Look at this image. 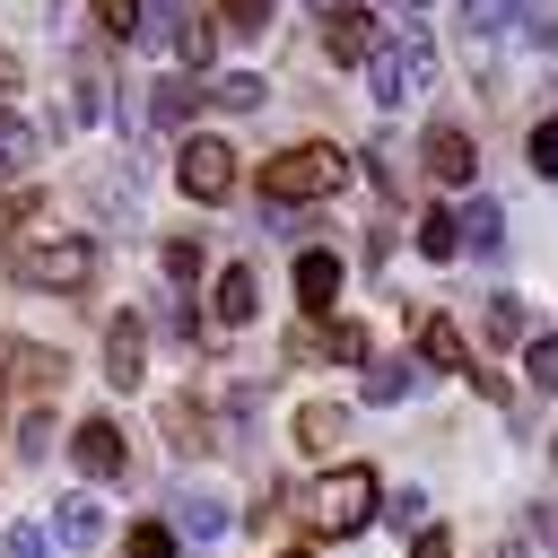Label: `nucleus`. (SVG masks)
<instances>
[{
  "mask_svg": "<svg viewBox=\"0 0 558 558\" xmlns=\"http://www.w3.org/2000/svg\"><path fill=\"white\" fill-rule=\"evenodd\" d=\"M384 497H375V471L366 462H340V471H323L314 488H305V532H323V541H349V532H366V514H375Z\"/></svg>",
  "mask_w": 558,
  "mask_h": 558,
  "instance_id": "nucleus-1",
  "label": "nucleus"
},
{
  "mask_svg": "<svg viewBox=\"0 0 558 558\" xmlns=\"http://www.w3.org/2000/svg\"><path fill=\"white\" fill-rule=\"evenodd\" d=\"M340 183H349V157H340L331 140L279 148V157L262 166V201H270V209H288V201H323V192H340Z\"/></svg>",
  "mask_w": 558,
  "mask_h": 558,
  "instance_id": "nucleus-2",
  "label": "nucleus"
},
{
  "mask_svg": "<svg viewBox=\"0 0 558 558\" xmlns=\"http://www.w3.org/2000/svg\"><path fill=\"white\" fill-rule=\"evenodd\" d=\"M427 78H436V52H427L418 35H401V44H384V52L366 61V96H375V105H410Z\"/></svg>",
  "mask_w": 558,
  "mask_h": 558,
  "instance_id": "nucleus-3",
  "label": "nucleus"
},
{
  "mask_svg": "<svg viewBox=\"0 0 558 558\" xmlns=\"http://www.w3.org/2000/svg\"><path fill=\"white\" fill-rule=\"evenodd\" d=\"M9 270H17L26 288H87V279H96V244H78V235H61V244H17Z\"/></svg>",
  "mask_w": 558,
  "mask_h": 558,
  "instance_id": "nucleus-4",
  "label": "nucleus"
},
{
  "mask_svg": "<svg viewBox=\"0 0 558 558\" xmlns=\"http://www.w3.org/2000/svg\"><path fill=\"white\" fill-rule=\"evenodd\" d=\"M174 183H183L192 201H227V192H235V148H227V140H183V148H174Z\"/></svg>",
  "mask_w": 558,
  "mask_h": 558,
  "instance_id": "nucleus-5",
  "label": "nucleus"
},
{
  "mask_svg": "<svg viewBox=\"0 0 558 558\" xmlns=\"http://www.w3.org/2000/svg\"><path fill=\"white\" fill-rule=\"evenodd\" d=\"M140 375H148V331H140V314H122V323L105 331V384H122V392H131Z\"/></svg>",
  "mask_w": 558,
  "mask_h": 558,
  "instance_id": "nucleus-6",
  "label": "nucleus"
},
{
  "mask_svg": "<svg viewBox=\"0 0 558 558\" xmlns=\"http://www.w3.org/2000/svg\"><path fill=\"white\" fill-rule=\"evenodd\" d=\"M70 462H78L87 480H113V471H122V427H113V418H87V427L70 436Z\"/></svg>",
  "mask_w": 558,
  "mask_h": 558,
  "instance_id": "nucleus-7",
  "label": "nucleus"
},
{
  "mask_svg": "<svg viewBox=\"0 0 558 558\" xmlns=\"http://www.w3.org/2000/svg\"><path fill=\"white\" fill-rule=\"evenodd\" d=\"M52 541H61V549H96V541H105V506H96L87 488L61 497V506H52Z\"/></svg>",
  "mask_w": 558,
  "mask_h": 558,
  "instance_id": "nucleus-8",
  "label": "nucleus"
},
{
  "mask_svg": "<svg viewBox=\"0 0 558 558\" xmlns=\"http://www.w3.org/2000/svg\"><path fill=\"white\" fill-rule=\"evenodd\" d=\"M418 157H427V174H436V183H471V140H462L453 122H436V131L418 140Z\"/></svg>",
  "mask_w": 558,
  "mask_h": 558,
  "instance_id": "nucleus-9",
  "label": "nucleus"
},
{
  "mask_svg": "<svg viewBox=\"0 0 558 558\" xmlns=\"http://www.w3.org/2000/svg\"><path fill=\"white\" fill-rule=\"evenodd\" d=\"M253 305H262V296H253V270H244V262H227V270H218V288H209V314L235 331V323H253Z\"/></svg>",
  "mask_w": 558,
  "mask_h": 558,
  "instance_id": "nucleus-10",
  "label": "nucleus"
},
{
  "mask_svg": "<svg viewBox=\"0 0 558 558\" xmlns=\"http://www.w3.org/2000/svg\"><path fill=\"white\" fill-rule=\"evenodd\" d=\"M174 532H183V541H218V532H227V497L183 488V497H174Z\"/></svg>",
  "mask_w": 558,
  "mask_h": 558,
  "instance_id": "nucleus-11",
  "label": "nucleus"
},
{
  "mask_svg": "<svg viewBox=\"0 0 558 558\" xmlns=\"http://www.w3.org/2000/svg\"><path fill=\"white\" fill-rule=\"evenodd\" d=\"M323 44H331V61H375V52H384V44H375V17H366V9L331 17V26H323Z\"/></svg>",
  "mask_w": 558,
  "mask_h": 558,
  "instance_id": "nucleus-12",
  "label": "nucleus"
},
{
  "mask_svg": "<svg viewBox=\"0 0 558 558\" xmlns=\"http://www.w3.org/2000/svg\"><path fill=\"white\" fill-rule=\"evenodd\" d=\"M331 296H340V262H331V253H296V305L323 314Z\"/></svg>",
  "mask_w": 558,
  "mask_h": 558,
  "instance_id": "nucleus-13",
  "label": "nucleus"
},
{
  "mask_svg": "<svg viewBox=\"0 0 558 558\" xmlns=\"http://www.w3.org/2000/svg\"><path fill=\"white\" fill-rule=\"evenodd\" d=\"M340 436H349V410H340V401H305V410H296V445H305V453H323V445H340Z\"/></svg>",
  "mask_w": 558,
  "mask_h": 558,
  "instance_id": "nucleus-14",
  "label": "nucleus"
},
{
  "mask_svg": "<svg viewBox=\"0 0 558 558\" xmlns=\"http://www.w3.org/2000/svg\"><path fill=\"white\" fill-rule=\"evenodd\" d=\"M418 357L445 375V366H462V331L445 323V314H418Z\"/></svg>",
  "mask_w": 558,
  "mask_h": 558,
  "instance_id": "nucleus-15",
  "label": "nucleus"
},
{
  "mask_svg": "<svg viewBox=\"0 0 558 558\" xmlns=\"http://www.w3.org/2000/svg\"><path fill=\"white\" fill-rule=\"evenodd\" d=\"M35 166V122H17V113H0V183H17Z\"/></svg>",
  "mask_w": 558,
  "mask_h": 558,
  "instance_id": "nucleus-16",
  "label": "nucleus"
},
{
  "mask_svg": "<svg viewBox=\"0 0 558 558\" xmlns=\"http://www.w3.org/2000/svg\"><path fill=\"white\" fill-rule=\"evenodd\" d=\"M209 87H192V78H157V96H148V113L174 131V122H192V105H201Z\"/></svg>",
  "mask_w": 558,
  "mask_h": 558,
  "instance_id": "nucleus-17",
  "label": "nucleus"
},
{
  "mask_svg": "<svg viewBox=\"0 0 558 558\" xmlns=\"http://www.w3.org/2000/svg\"><path fill=\"white\" fill-rule=\"evenodd\" d=\"M506 244V209L497 201H471V218H462V253H497Z\"/></svg>",
  "mask_w": 558,
  "mask_h": 558,
  "instance_id": "nucleus-18",
  "label": "nucleus"
},
{
  "mask_svg": "<svg viewBox=\"0 0 558 558\" xmlns=\"http://www.w3.org/2000/svg\"><path fill=\"white\" fill-rule=\"evenodd\" d=\"M262 96H270V87H262L253 70H227V78H209V105H227V113H253Z\"/></svg>",
  "mask_w": 558,
  "mask_h": 558,
  "instance_id": "nucleus-19",
  "label": "nucleus"
},
{
  "mask_svg": "<svg viewBox=\"0 0 558 558\" xmlns=\"http://www.w3.org/2000/svg\"><path fill=\"white\" fill-rule=\"evenodd\" d=\"M418 253H427V262H453V253H462V218L427 209V218H418Z\"/></svg>",
  "mask_w": 558,
  "mask_h": 558,
  "instance_id": "nucleus-20",
  "label": "nucleus"
},
{
  "mask_svg": "<svg viewBox=\"0 0 558 558\" xmlns=\"http://www.w3.org/2000/svg\"><path fill=\"white\" fill-rule=\"evenodd\" d=\"M183 17H192V0H148V17H140V44H166V52H174Z\"/></svg>",
  "mask_w": 558,
  "mask_h": 558,
  "instance_id": "nucleus-21",
  "label": "nucleus"
},
{
  "mask_svg": "<svg viewBox=\"0 0 558 558\" xmlns=\"http://www.w3.org/2000/svg\"><path fill=\"white\" fill-rule=\"evenodd\" d=\"M462 26L471 35H506V26H523V0H462Z\"/></svg>",
  "mask_w": 558,
  "mask_h": 558,
  "instance_id": "nucleus-22",
  "label": "nucleus"
},
{
  "mask_svg": "<svg viewBox=\"0 0 558 558\" xmlns=\"http://www.w3.org/2000/svg\"><path fill=\"white\" fill-rule=\"evenodd\" d=\"M209 44H218V26L192 9V17H183V35H174V61H192V70H201V61H209Z\"/></svg>",
  "mask_w": 558,
  "mask_h": 558,
  "instance_id": "nucleus-23",
  "label": "nucleus"
},
{
  "mask_svg": "<svg viewBox=\"0 0 558 558\" xmlns=\"http://www.w3.org/2000/svg\"><path fill=\"white\" fill-rule=\"evenodd\" d=\"M218 26L227 35H262L270 26V0H218Z\"/></svg>",
  "mask_w": 558,
  "mask_h": 558,
  "instance_id": "nucleus-24",
  "label": "nucleus"
},
{
  "mask_svg": "<svg viewBox=\"0 0 558 558\" xmlns=\"http://www.w3.org/2000/svg\"><path fill=\"white\" fill-rule=\"evenodd\" d=\"M140 17H148V0H96V26L105 35H140Z\"/></svg>",
  "mask_w": 558,
  "mask_h": 558,
  "instance_id": "nucleus-25",
  "label": "nucleus"
},
{
  "mask_svg": "<svg viewBox=\"0 0 558 558\" xmlns=\"http://www.w3.org/2000/svg\"><path fill=\"white\" fill-rule=\"evenodd\" d=\"M157 262H166V279H201V244H192V235H166Z\"/></svg>",
  "mask_w": 558,
  "mask_h": 558,
  "instance_id": "nucleus-26",
  "label": "nucleus"
},
{
  "mask_svg": "<svg viewBox=\"0 0 558 558\" xmlns=\"http://www.w3.org/2000/svg\"><path fill=\"white\" fill-rule=\"evenodd\" d=\"M523 375H532V384H558V331H541V340L523 349Z\"/></svg>",
  "mask_w": 558,
  "mask_h": 558,
  "instance_id": "nucleus-27",
  "label": "nucleus"
},
{
  "mask_svg": "<svg viewBox=\"0 0 558 558\" xmlns=\"http://www.w3.org/2000/svg\"><path fill=\"white\" fill-rule=\"evenodd\" d=\"M0 558H52V532H35V523H9Z\"/></svg>",
  "mask_w": 558,
  "mask_h": 558,
  "instance_id": "nucleus-28",
  "label": "nucleus"
},
{
  "mask_svg": "<svg viewBox=\"0 0 558 558\" xmlns=\"http://www.w3.org/2000/svg\"><path fill=\"white\" fill-rule=\"evenodd\" d=\"M122 549H131V558H174V532H166V523H131Z\"/></svg>",
  "mask_w": 558,
  "mask_h": 558,
  "instance_id": "nucleus-29",
  "label": "nucleus"
},
{
  "mask_svg": "<svg viewBox=\"0 0 558 558\" xmlns=\"http://www.w3.org/2000/svg\"><path fill=\"white\" fill-rule=\"evenodd\" d=\"M9 357H17L26 384H61V357H52V349H9Z\"/></svg>",
  "mask_w": 558,
  "mask_h": 558,
  "instance_id": "nucleus-30",
  "label": "nucleus"
},
{
  "mask_svg": "<svg viewBox=\"0 0 558 558\" xmlns=\"http://www.w3.org/2000/svg\"><path fill=\"white\" fill-rule=\"evenodd\" d=\"M410 392V366H366V401H401Z\"/></svg>",
  "mask_w": 558,
  "mask_h": 558,
  "instance_id": "nucleus-31",
  "label": "nucleus"
},
{
  "mask_svg": "<svg viewBox=\"0 0 558 558\" xmlns=\"http://www.w3.org/2000/svg\"><path fill=\"white\" fill-rule=\"evenodd\" d=\"M78 122H105V78L78 61Z\"/></svg>",
  "mask_w": 558,
  "mask_h": 558,
  "instance_id": "nucleus-32",
  "label": "nucleus"
},
{
  "mask_svg": "<svg viewBox=\"0 0 558 558\" xmlns=\"http://www.w3.org/2000/svg\"><path fill=\"white\" fill-rule=\"evenodd\" d=\"M488 331H497V340H523V305H514V296H488Z\"/></svg>",
  "mask_w": 558,
  "mask_h": 558,
  "instance_id": "nucleus-33",
  "label": "nucleus"
},
{
  "mask_svg": "<svg viewBox=\"0 0 558 558\" xmlns=\"http://www.w3.org/2000/svg\"><path fill=\"white\" fill-rule=\"evenodd\" d=\"M532 166H541V174H558V113L532 131Z\"/></svg>",
  "mask_w": 558,
  "mask_h": 558,
  "instance_id": "nucleus-34",
  "label": "nucleus"
},
{
  "mask_svg": "<svg viewBox=\"0 0 558 558\" xmlns=\"http://www.w3.org/2000/svg\"><path fill=\"white\" fill-rule=\"evenodd\" d=\"M331 357H349V366H357V357H366V331H357V323H331Z\"/></svg>",
  "mask_w": 558,
  "mask_h": 558,
  "instance_id": "nucleus-35",
  "label": "nucleus"
},
{
  "mask_svg": "<svg viewBox=\"0 0 558 558\" xmlns=\"http://www.w3.org/2000/svg\"><path fill=\"white\" fill-rule=\"evenodd\" d=\"M44 445H52V418H44V410H35V418H26V427H17V453H26V462H35V453H44Z\"/></svg>",
  "mask_w": 558,
  "mask_h": 558,
  "instance_id": "nucleus-36",
  "label": "nucleus"
},
{
  "mask_svg": "<svg viewBox=\"0 0 558 558\" xmlns=\"http://www.w3.org/2000/svg\"><path fill=\"white\" fill-rule=\"evenodd\" d=\"M392 523H410V532H427V497H418V488H401V497H392Z\"/></svg>",
  "mask_w": 558,
  "mask_h": 558,
  "instance_id": "nucleus-37",
  "label": "nucleus"
},
{
  "mask_svg": "<svg viewBox=\"0 0 558 558\" xmlns=\"http://www.w3.org/2000/svg\"><path fill=\"white\" fill-rule=\"evenodd\" d=\"M532 541H541V549H558V506H532Z\"/></svg>",
  "mask_w": 558,
  "mask_h": 558,
  "instance_id": "nucleus-38",
  "label": "nucleus"
},
{
  "mask_svg": "<svg viewBox=\"0 0 558 558\" xmlns=\"http://www.w3.org/2000/svg\"><path fill=\"white\" fill-rule=\"evenodd\" d=\"M410 558H453V541H445V532H418V541H410Z\"/></svg>",
  "mask_w": 558,
  "mask_h": 558,
  "instance_id": "nucleus-39",
  "label": "nucleus"
},
{
  "mask_svg": "<svg viewBox=\"0 0 558 558\" xmlns=\"http://www.w3.org/2000/svg\"><path fill=\"white\" fill-rule=\"evenodd\" d=\"M305 9H314L323 26H331V17H349V0H305Z\"/></svg>",
  "mask_w": 558,
  "mask_h": 558,
  "instance_id": "nucleus-40",
  "label": "nucleus"
},
{
  "mask_svg": "<svg viewBox=\"0 0 558 558\" xmlns=\"http://www.w3.org/2000/svg\"><path fill=\"white\" fill-rule=\"evenodd\" d=\"M9 87H17V61H9V52H0V96H9Z\"/></svg>",
  "mask_w": 558,
  "mask_h": 558,
  "instance_id": "nucleus-41",
  "label": "nucleus"
},
{
  "mask_svg": "<svg viewBox=\"0 0 558 558\" xmlns=\"http://www.w3.org/2000/svg\"><path fill=\"white\" fill-rule=\"evenodd\" d=\"M384 9H427V0H384Z\"/></svg>",
  "mask_w": 558,
  "mask_h": 558,
  "instance_id": "nucleus-42",
  "label": "nucleus"
},
{
  "mask_svg": "<svg viewBox=\"0 0 558 558\" xmlns=\"http://www.w3.org/2000/svg\"><path fill=\"white\" fill-rule=\"evenodd\" d=\"M549 453H558V436H549Z\"/></svg>",
  "mask_w": 558,
  "mask_h": 558,
  "instance_id": "nucleus-43",
  "label": "nucleus"
},
{
  "mask_svg": "<svg viewBox=\"0 0 558 558\" xmlns=\"http://www.w3.org/2000/svg\"><path fill=\"white\" fill-rule=\"evenodd\" d=\"M288 558H305V549H288Z\"/></svg>",
  "mask_w": 558,
  "mask_h": 558,
  "instance_id": "nucleus-44",
  "label": "nucleus"
}]
</instances>
